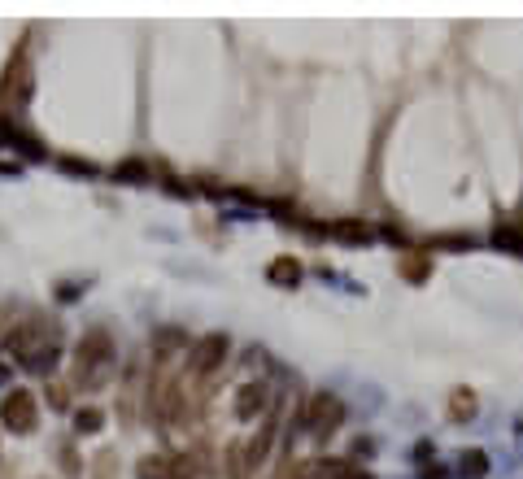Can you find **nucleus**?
Returning a JSON list of instances; mask_svg holds the SVG:
<instances>
[{
	"mask_svg": "<svg viewBox=\"0 0 523 479\" xmlns=\"http://www.w3.org/2000/svg\"><path fill=\"white\" fill-rule=\"evenodd\" d=\"M114 362H118V344H114V331L109 327H87L75 344V380L92 392V388H101L105 375L114 371Z\"/></svg>",
	"mask_w": 523,
	"mask_h": 479,
	"instance_id": "obj_1",
	"label": "nucleus"
},
{
	"mask_svg": "<svg viewBox=\"0 0 523 479\" xmlns=\"http://www.w3.org/2000/svg\"><path fill=\"white\" fill-rule=\"evenodd\" d=\"M341 423H344V401L336 392H310L302 401V410L292 414V432L302 427L314 444H327V440L341 432Z\"/></svg>",
	"mask_w": 523,
	"mask_h": 479,
	"instance_id": "obj_2",
	"label": "nucleus"
},
{
	"mask_svg": "<svg viewBox=\"0 0 523 479\" xmlns=\"http://www.w3.org/2000/svg\"><path fill=\"white\" fill-rule=\"evenodd\" d=\"M0 423L14 436H31L40 427V401H36V392L31 388H9L0 397Z\"/></svg>",
	"mask_w": 523,
	"mask_h": 479,
	"instance_id": "obj_3",
	"label": "nucleus"
},
{
	"mask_svg": "<svg viewBox=\"0 0 523 479\" xmlns=\"http://www.w3.org/2000/svg\"><path fill=\"white\" fill-rule=\"evenodd\" d=\"M227 358H231V340H227V331H205V336L188 349V371L205 380V375H214Z\"/></svg>",
	"mask_w": 523,
	"mask_h": 479,
	"instance_id": "obj_4",
	"label": "nucleus"
},
{
	"mask_svg": "<svg viewBox=\"0 0 523 479\" xmlns=\"http://www.w3.org/2000/svg\"><path fill=\"white\" fill-rule=\"evenodd\" d=\"M26 100H31V66L22 53H14L0 75V109H22Z\"/></svg>",
	"mask_w": 523,
	"mask_h": 479,
	"instance_id": "obj_5",
	"label": "nucleus"
},
{
	"mask_svg": "<svg viewBox=\"0 0 523 479\" xmlns=\"http://www.w3.org/2000/svg\"><path fill=\"white\" fill-rule=\"evenodd\" d=\"M231 414L241 423H253V419H266L271 414V388L262 380L253 383H244L241 392H236V401H231Z\"/></svg>",
	"mask_w": 523,
	"mask_h": 479,
	"instance_id": "obj_6",
	"label": "nucleus"
},
{
	"mask_svg": "<svg viewBox=\"0 0 523 479\" xmlns=\"http://www.w3.org/2000/svg\"><path fill=\"white\" fill-rule=\"evenodd\" d=\"M305 479H375V475L354 458H310L305 462Z\"/></svg>",
	"mask_w": 523,
	"mask_h": 479,
	"instance_id": "obj_7",
	"label": "nucleus"
},
{
	"mask_svg": "<svg viewBox=\"0 0 523 479\" xmlns=\"http://www.w3.org/2000/svg\"><path fill=\"white\" fill-rule=\"evenodd\" d=\"M327 240H336L344 249H366V244H375V227L366 219H336L327 222Z\"/></svg>",
	"mask_w": 523,
	"mask_h": 479,
	"instance_id": "obj_8",
	"label": "nucleus"
},
{
	"mask_svg": "<svg viewBox=\"0 0 523 479\" xmlns=\"http://www.w3.org/2000/svg\"><path fill=\"white\" fill-rule=\"evenodd\" d=\"M302 280H305V266H302V258H292V253H280V258H271V266H266V283H271V288L297 292Z\"/></svg>",
	"mask_w": 523,
	"mask_h": 479,
	"instance_id": "obj_9",
	"label": "nucleus"
},
{
	"mask_svg": "<svg viewBox=\"0 0 523 479\" xmlns=\"http://www.w3.org/2000/svg\"><path fill=\"white\" fill-rule=\"evenodd\" d=\"M271 449H275V419H262L253 440L244 444V466H249V475H258L262 466L271 462Z\"/></svg>",
	"mask_w": 523,
	"mask_h": 479,
	"instance_id": "obj_10",
	"label": "nucleus"
},
{
	"mask_svg": "<svg viewBox=\"0 0 523 479\" xmlns=\"http://www.w3.org/2000/svg\"><path fill=\"white\" fill-rule=\"evenodd\" d=\"M488 244L497 249V253H510V258L523 261V222L519 219H497L493 222V236H488Z\"/></svg>",
	"mask_w": 523,
	"mask_h": 479,
	"instance_id": "obj_11",
	"label": "nucleus"
},
{
	"mask_svg": "<svg viewBox=\"0 0 523 479\" xmlns=\"http://www.w3.org/2000/svg\"><path fill=\"white\" fill-rule=\"evenodd\" d=\"M476 414H480V397H476V392H471L467 383H458V388H449V397H445V419L463 427V423H471Z\"/></svg>",
	"mask_w": 523,
	"mask_h": 479,
	"instance_id": "obj_12",
	"label": "nucleus"
},
{
	"mask_svg": "<svg viewBox=\"0 0 523 479\" xmlns=\"http://www.w3.org/2000/svg\"><path fill=\"white\" fill-rule=\"evenodd\" d=\"M175 349H192V344H188V331H179V327H158V331H153V371L166 366Z\"/></svg>",
	"mask_w": 523,
	"mask_h": 479,
	"instance_id": "obj_13",
	"label": "nucleus"
},
{
	"mask_svg": "<svg viewBox=\"0 0 523 479\" xmlns=\"http://www.w3.org/2000/svg\"><path fill=\"white\" fill-rule=\"evenodd\" d=\"M397 275H402L405 283L423 288V283L432 280V258H427V253H419V249H410V253H402V258H397Z\"/></svg>",
	"mask_w": 523,
	"mask_h": 479,
	"instance_id": "obj_14",
	"label": "nucleus"
},
{
	"mask_svg": "<svg viewBox=\"0 0 523 479\" xmlns=\"http://www.w3.org/2000/svg\"><path fill=\"white\" fill-rule=\"evenodd\" d=\"M454 462H458V466H454V475L458 479H488V471H493V462H488L484 449H463Z\"/></svg>",
	"mask_w": 523,
	"mask_h": 479,
	"instance_id": "obj_15",
	"label": "nucleus"
},
{
	"mask_svg": "<svg viewBox=\"0 0 523 479\" xmlns=\"http://www.w3.org/2000/svg\"><path fill=\"white\" fill-rule=\"evenodd\" d=\"M101 427H105V410L101 405H79L75 414H70V432L75 436H101Z\"/></svg>",
	"mask_w": 523,
	"mask_h": 479,
	"instance_id": "obj_16",
	"label": "nucleus"
},
{
	"mask_svg": "<svg viewBox=\"0 0 523 479\" xmlns=\"http://www.w3.org/2000/svg\"><path fill=\"white\" fill-rule=\"evenodd\" d=\"M153 175H158V170H153L144 158H127V161L114 166V179L118 183H153Z\"/></svg>",
	"mask_w": 523,
	"mask_h": 479,
	"instance_id": "obj_17",
	"label": "nucleus"
},
{
	"mask_svg": "<svg viewBox=\"0 0 523 479\" xmlns=\"http://www.w3.org/2000/svg\"><path fill=\"white\" fill-rule=\"evenodd\" d=\"M222 475L227 479H253L249 475V466H244V444H227V454H222Z\"/></svg>",
	"mask_w": 523,
	"mask_h": 479,
	"instance_id": "obj_18",
	"label": "nucleus"
},
{
	"mask_svg": "<svg viewBox=\"0 0 523 479\" xmlns=\"http://www.w3.org/2000/svg\"><path fill=\"white\" fill-rule=\"evenodd\" d=\"M140 479H170V462L158 458V454H149L140 462Z\"/></svg>",
	"mask_w": 523,
	"mask_h": 479,
	"instance_id": "obj_19",
	"label": "nucleus"
},
{
	"mask_svg": "<svg viewBox=\"0 0 523 479\" xmlns=\"http://www.w3.org/2000/svg\"><path fill=\"white\" fill-rule=\"evenodd\" d=\"M57 166L66 175H79V179H97V175H101L92 161H79V158H57Z\"/></svg>",
	"mask_w": 523,
	"mask_h": 479,
	"instance_id": "obj_20",
	"label": "nucleus"
},
{
	"mask_svg": "<svg viewBox=\"0 0 523 479\" xmlns=\"http://www.w3.org/2000/svg\"><path fill=\"white\" fill-rule=\"evenodd\" d=\"M44 397H48V405H53V410H70V392H66V383H61V380L44 383Z\"/></svg>",
	"mask_w": 523,
	"mask_h": 479,
	"instance_id": "obj_21",
	"label": "nucleus"
},
{
	"mask_svg": "<svg viewBox=\"0 0 523 479\" xmlns=\"http://www.w3.org/2000/svg\"><path fill=\"white\" fill-rule=\"evenodd\" d=\"M57 454H61V475L79 479V475H83V462H79V454H75V449H70V444H61Z\"/></svg>",
	"mask_w": 523,
	"mask_h": 479,
	"instance_id": "obj_22",
	"label": "nucleus"
},
{
	"mask_svg": "<svg viewBox=\"0 0 523 479\" xmlns=\"http://www.w3.org/2000/svg\"><path fill=\"white\" fill-rule=\"evenodd\" d=\"M92 466H97V479H114V449H101Z\"/></svg>",
	"mask_w": 523,
	"mask_h": 479,
	"instance_id": "obj_23",
	"label": "nucleus"
},
{
	"mask_svg": "<svg viewBox=\"0 0 523 479\" xmlns=\"http://www.w3.org/2000/svg\"><path fill=\"white\" fill-rule=\"evenodd\" d=\"M471 244H476L471 236H441L436 240V249H471Z\"/></svg>",
	"mask_w": 523,
	"mask_h": 479,
	"instance_id": "obj_24",
	"label": "nucleus"
},
{
	"mask_svg": "<svg viewBox=\"0 0 523 479\" xmlns=\"http://www.w3.org/2000/svg\"><path fill=\"white\" fill-rule=\"evenodd\" d=\"M371 454H375V440L363 436V440H354V454H349V458L358 462V458H371Z\"/></svg>",
	"mask_w": 523,
	"mask_h": 479,
	"instance_id": "obj_25",
	"label": "nucleus"
},
{
	"mask_svg": "<svg viewBox=\"0 0 523 479\" xmlns=\"http://www.w3.org/2000/svg\"><path fill=\"white\" fill-rule=\"evenodd\" d=\"M380 236L388 240V244H405V231H397V227H380Z\"/></svg>",
	"mask_w": 523,
	"mask_h": 479,
	"instance_id": "obj_26",
	"label": "nucleus"
},
{
	"mask_svg": "<svg viewBox=\"0 0 523 479\" xmlns=\"http://www.w3.org/2000/svg\"><path fill=\"white\" fill-rule=\"evenodd\" d=\"M423 479H449V475H445L441 466H436V462H432V466H423Z\"/></svg>",
	"mask_w": 523,
	"mask_h": 479,
	"instance_id": "obj_27",
	"label": "nucleus"
},
{
	"mask_svg": "<svg viewBox=\"0 0 523 479\" xmlns=\"http://www.w3.org/2000/svg\"><path fill=\"white\" fill-rule=\"evenodd\" d=\"M9 380V366H5V362H0V383Z\"/></svg>",
	"mask_w": 523,
	"mask_h": 479,
	"instance_id": "obj_28",
	"label": "nucleus"
}]
</instances>
